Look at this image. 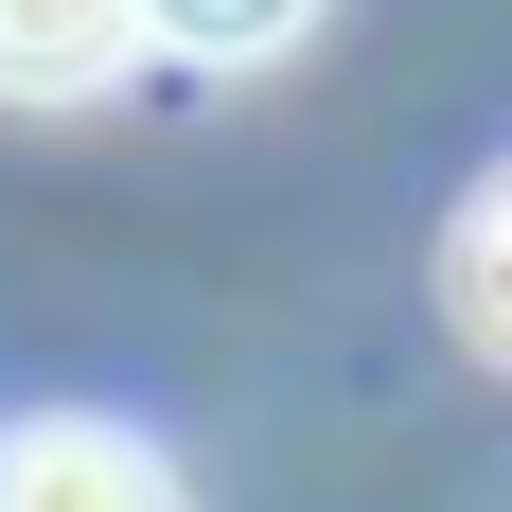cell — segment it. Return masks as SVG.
Returning <instances> with one entry per match:
<instances>
[{"mask_svg":"<svg viewBox=\"0 0 512 512\" xmlns=\"http://www.w3.org/2000/svg\"><path fill=\"white\" fill-rule=\"evenodd\" d=\"M0 512H177V460L142 424L36 407V424H0Z\"/></svg>","mask_w":512,"mask_h":512,"instance_id":"1","label":"cell"},{"mask_svg":"<svg viewBox=\"0 0 512 512\" xmlns=\"http://www.w3.org/2000/svg\"><path fill=\"white\" fill-rule=\"evenodd\" d=\"M142 53V0H0V106H89Z\"/></svg>","mask_w":512,"mask_h":512,"instance_id":"2","label":"cell"},{"mask_svg":"<svg viewBox=\"0 0 512 512\" xmlns=\"http://www.w3.org/2000/svg\"><path fill=\"white\" fill-rule=\"evenodd\" d=\"M442 301H460V336L512 371V159L460 195V230H442Z\"/></svg>","mask_w":512,"mask_h":512,"instance_id":"3","label":"cell"},{"mask_svg":"<svg viewBox=\"0 0 512 512\" xmlns=\"http://www.w3.org/2000/svg\"><path fill=\"white\" fill-rule=\"evenodd\" d=\"M318 0H142V36L159 53H195V71H248V53H283Z\"/></svg>","mask_w":512,"mask_h":512,"instance_id":"4","label":"cell"}]
</instances>
